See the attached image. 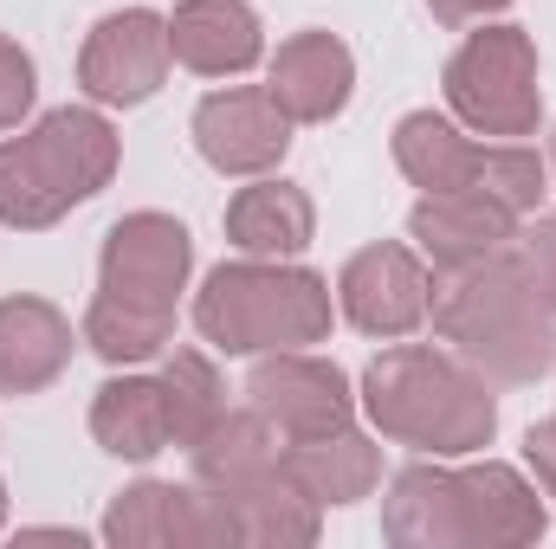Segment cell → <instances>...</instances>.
I'll use <instances>...</instances> for the list:
<instances>
[{
	"instance_id": "obj_17",
	"label": "cell",
	"mask_w": 556,
	"mask_h": 549,
	"mask_svg": "<svg viewBox=\"0 0 556 549\" xmlns=\"http://www.w3.org/2000/svg\"><path fill=\"white\" fill-rule=\"evenodd\" d=\"M85 336H72V317L52 297H0V395H39L72 369V349Z\"/></svg>"
},
{
	"instance_id": "obj_5",
	"label": "cell",
	"mask_w": 556,
	"mask_h": 549,
	"mask_svg": "<svg viewBox=\"0 0 556 549\" xmlns=\"http://www.w3.org/2000/svg\"><path fill=\"white\" fill-rule=\"evenodd\" d=\"M446 111L459 130L485 142H525L544 124V85H538V39L511 20H479V33L459 39V52L440 72Z\"/></svg>"
},
{
	"instance_id": "obj_1",
	"label": "cell",
	"mask_w": 556,
	"mask_h": 549,
	"mask_svg": "<svg viewBox=\"0 0 556 549\" xmlns=\"http://www.w3.org/2000/svg\"><path fill=\"white\" fill-rule=\"evenodd\" d=\"M356 408L369 413V426L389 446H408L427 459H472L498 433L492 382L466 356L427 349V343L382 349L356 382Z\"/></svg>"
},
{
	"instance_id": "obj_32",
	"label": "cell",
	"mask_w": 556,
	"mask_h": 549,
	"mask_svg": "<svg viewBox=\"0 0 556 549\" xmlns=\"http://www.w3.org/2000/svg\"><path fill=\"white\" fill-rule=\"evenodd\" d=\"M551 175H556V137H551Z\"/></svg>"
},
{
	"instance_id": "obj_12",
	"label": "cell",
	"mask_w": 556,
	"mask_h": 549,
	"mask_svg": "<svg viewBox=\"0 0 556 549\" xmlns=\"http://www.w3.org/2000/svg\"><path fill=\"white\" fill-rule=\"evenodd\" d=\"M408 240L433 272H466L492 253H505L518 240V214L472 194V188H446V194H420L408 214Z\"/></svg>"
},
{
	"instance_id": "obj_28",
	"label": "cell",
	"mask_w": 556,
	"mask_h": 549,
	"mask_svg": "<svg viewBox=\"0 0 556 549\" xmlns=\"http://www.w3.org/2000/svg\"><path fill=\"white\" fill-rule=\"evenodd\" d=\"M518 266L538 284V297L556 310V214H538V220L518 233Z\"/></svg>"
},
{
	"instance_id": "obj_3",
	"label": "cell",
	"mask_w": 556,
	"mask_h": 549,
	"mask_svg": "<svg viewBox=\"0 0 556 549\" xmlns=\"http://www.w3.org/2000/svg\"><path fill=\"white\" fill-rule=\"evenodd\" d=\"M337 323L330 278L298 259H233L214 266L194 291V330L220 356H273V349H311Z\"/></svg>"
},
{
	"instance_id": "obj_14",
	"label": "cell",
	"mask_w": 556,
	"mask_h": 549,
	"mask_svg": "<svg viewBox=\"0 0 556 549\" xmlns=\"http://www.w3.org/2000/svg\"><path fill=\"white\" fill-rule=\"evenodd\" d=\"M168 52L194 78H247L266 59V26L247 0H175Z\"/></svg>"
},
{
	"instance_id": "obj_23",
	"label": "cell",
	"mask_w": 556,
	"mask_h": 549,
	"mask_svg": "<svg viewBox=\"0 0 556 549\" xmlns=\"http://www.w3.org/2000/svg\"><path fill=\"white\" fill-rule=\"evenodd\" d=\"M389 149H395V168L415 181L420 194H446V188H472L485 142H472V130H459L440 111H408L395 124Z\"/></svg>"
},
{
	"instance_id": "obj_29",
	"label": "cell",
	"mask_w": 556,
	"mask_h": 549,
	"mask_svg": "<svg viewBox=\"0 0 556 549\" xmlns=\"http://www.w3.org/2000/svg\"><path fill=\"white\" fill-rule=\"evenodd\" d=\"M525 465L538 472V491L556 498V413H551V420H538V426L525 433Z\"/></svg>"
},
{
	"instance_id": "obj_8",
	"label": "cell",
	"mask_w": 556,
	"mask_h": 549,
	"mask_svg": "<svg viewBox=\"0 0 556 549\" xmlns=\"http://www.w3.org/2000/svg\"><path fill=\"white\" fill-rule=\"evenodd\" d=\"M247 408H260L273 420V433L291 439H324V433H343L356 426V388L350 375L330 362V356H311V349H273L253 362L247 375Z\"/></svg>"
},
{
	"instance_id": "obj_7",
	"label": "cell",
	"mask_w": 556,
	"mask_h": 549,
	"mask_svg": "<svg viewBox=\"0 0 556 549\" xmlns=\"http://www.w3.org/2000/svg\"><path fill=\"white\" fill-rule=\"evenodd\" d=\"M194 272V240L175 214H124L111 233H104V253H98V291L117 297V304H137V310H162L175 317L181 291Z\"/></svg>"
},
{
	"instance_id": "obj_4",
	"label": "cell",
	"mask_w": 556,
	"mask_h": 549,
	"mask_svg": "<svg viewBox=\"0 0 556 549\" xmlns=\"http://www.w3.org/2000/svg\"><path fill=\"white\" fill-rule=\"evenodd\" d=\"M124 162V142L98 104H65L46 111L33 130L0 142V227L13 233H46L72 207L111 188Z\"/></svg>"
},
{
	"instance_id": "obj_18",
	"label": "cell",
	"mask_w": 556,
	"mask_h": 549,
	"mask_svg": "<svg viewBox=\"0 0 556 549\" xmlns=\"http://www.w3.org/2000/svg\"><path fill=\"white\" fill-rule=\"evenodd\" d=\"M227 246L247 259H298L317 240V207L298 181L285 175H253L233 201H227Z\"/></svg>"
},
{
	"instance_id": "obj_22",
	"label": "cell",
	"mask_w": 556,
	"mask_h": 549,
	"mask_svg": "<svg viewBox=\"0 0 556 549\" xmlns=\"http://www.w3.org/2000/svg\"><path fill=\"white\" fill-rule=\"evenodd\" d=\"M181 452H188L194 485L227 491V485H240V478L278 465V459H285V439L273 433V420H266L260 408H220L214 426H207L194 446H181Z\"/></svg>"
},
{
	"instance_id": "obj_6",
	"label": "cell",
	"mask_w": 556,
	"mask_h": 549,
	"mask_svg": "<svg viewBox=\"0 0 556 549\" xmlns=\"http://www.w3.org/2000/svg\"><path fill=\"white\" fill-rule=\"evenodd\" d=\"M168 13L155 7H117L104 13L78 46V85L98 111H137L168 85Z\"/></svg>"
},
{
	"instance_id": "obj_2",
	"label": "cell",
	"mask_w": 556,
	"mask_h": 549,
	"mask_svg": "<svg viewBox=\"0 0 556 549\" xmlns=\"http://www.w3.org/2000/svg\"><path fill=\"white\" fill-rule=\"evenodd\" d=\"M446 284H433V336L466 356L485 382H538L556 369V310L538 297V284L518 266V240L466 272H440Z\"/></svg>"
},
{
	"instance_id": "obj_11",
	"label": "cell",
	"mask_w": 556,
	"mask_h": 549,
	"mask_svg": "<svg viewBox=\"0 0 556 549\" xmlns=\"http://www.w3.org/2000/svg\"><path fill=\"white\" fill-rule=\"evenodd\" d=\"M194 149L214 175H233V181H253V175H273L291 149V117L278 111V98L266 85H227V91H207L194 104Z\"/></svg>"
},
{
	"instance_id": "obj_25",
	"label": "cell",
	"mask_w": 556,
	"mask_h": 549,
	"mask_svg": "<svg viewBox=\"0 0 556 549\" xmlns=\"http://www.w3.org/2000/svg\"><path fill=\"white\" fill-rule=\"evenodd\" d=\"M162 388H168V413H175V446H194L214 426V413L227 408V382L201 349H168Z\"/></svg>"
},
{
	"instance_id": "obj_16",
	"label": "cell",
	"mask_w": 556,
	"mask_h": 549,
	"mask_svg": "<svg viewBox=\"0 0 556 549\" xmlns=\"http://www.w3.org/2000/svg\"><path fill=\"white\" fill-rule=\"evenodd\" d=\"M214 498H220L227 531H233L240 549H311L317 531H324V505L285 472V459L240 478V485H227V491H214Z\"/></svg>"
},
{
	"instance_id": "obj_24",
	"label": "cell",
	"mask_w": 556,
	"mask_h": 549,
	"mask_svg": "<svg viewBox=\"0 0 556 549\" xmlns=\"http://www.w3.org/2000/svg\"><path fill=\"white\" fill-rule=\"evenodd\" d=\"M78 336L91 343V356H104L111 369H142V362H155V356H168L175 349V317H162V310H137V304H117V297H91V310H85V323H78Z\"/></svg>"
},
{
	"instance_id": "obj_9",
	"label": "cell",
	"mask_w": 556,
	"mask_h": 549,
	"mask_svg": "<svg viewBox=\"0 0 556 549\" xmlns=\"http://www.w3.org/2000/svg\"><path fill=\"white\" fill-rule=\"evenodd\" d=\"M337 310H343L350 330H363L376 343H402V336H415L420 323H427V310H433V272H427V259H420L415 246L376 240V246H363V253L343 259V272H337Z\"/></svg>"
},
{
	"instance_id": "obj_15",
	"label": "cell",
	"mask_w": 556,
	"mask_h": 549,
	"mask_svg": "<svg viewBox=\"0 0 556 549\" xmlns=\"http://www.w3.org/2000/svg\"><path fill=\"white\" fill-rule=\"evenodd\" d=\"M382 537L395 549H472L459 465L420 459L408 472H395L382 498Z\"/></svg>"
},
{
	"instance_id": "obj_27",
	"label": "cell",
	"mask_w": 556,
	"mask_h": 549,
	"mask_svg": "<svg viewBox=\"0 0 556 549\" xmlns=\"http://www.w3.org/2000/svg\"><path fill=\"white\" fill-rule=\"evenodd\" d=\"M33 104H39V65H33V52L20 39L0 33V137L20 130L33 117Z\"/></svg>"
},
{
	"instance_id": "obj_10",
	"label": "cell",
	"mask_w": 556,
	"mask_h": 549,
	"mask_svg": "<svg viewBox=\"0 0 556 549\" xmlns=\"http://www.w3.org/2000/svg\"><path fill=\"white\" fill-rule=\"evenodd\" d=\"M98 537L117 549H227V511L207 485H175V478H137L111 498Z\"/></svg>"
},
{
	"instance_id": "obj_26",
	"label": "cell",
	"mask_w": 556,
	"mask_h": 549,
	"mask_svg": "<svg viewBox=\"0 0 556 549\" xmlns=\"http://www.w3.org/2000/svg\"><path fill=\"white\" fill-rule=\"evenodd\" d=\"M472 194L511 207L518 220L538 214V201L551 194V162L531 149V142H485L479 149V175H472Z\"/></svg>"
},
{
	"instance_id": "obj_30",
	"label": "cell",
	"mask_w": 556,
	"mask_h": 549,
	"mask_svg": "<svg viewBox=\"0 0 556 549\" xmlns=\"http://www.w3.org/2000/svg\"><path fill=\"white\" fill-rule=\"evenodd\" d=\"M511 0H427V13L440 26H479V20H498Z\"/></svg>"
},
{
	"instance_id": "obj_13",
	"label": "cell",
	"mask_w": 556,
	"mask_h": 549,
	"mask_svg": "<svg viewBox=\"0 0 556 549\" xmlns=\"http://www.w3.org/2000/svg\"><path fill=\"white\" fill-rule=\"evenodd\" d=\"M266 91L278 98V111L291 124H330L350 111V91H356V59L337 33L324 26H304L266 59Z\"/></svg>"
},
{
	"instance_id": "obj_20",
	"label": "cell",
	"mask_w": 556,
	"mask_h": 549,
	"mask_svg": "<svg viewBox=\"0 0 556 549\" xmlns=\"http://www.w3.org/2000/svg\"><path fill=\"white\" fill-rule=\"evenodd\" d=\"M91 439L111 452V459H155L175 446V413H168V388L162 375H137V369H117L98 395H91Z\"/></svg>"
},
{
	"instance_id": "obj_19",
	"label": "cell",
	"mask_w": 556,
	"mask_h": 549,
	"mask_svg": "<svg viewBox=\"0 0 556 549\" xmlns=\"http://www.w3.org/2000/svg\"><path fill=\"white\" fill-rule=\"evenodd\" d=\"M466 485V524H472V549H525L551 531V511L538 498V485L505 465V459H472L459 465Z\"/></svg>"
},
{
	"instance_id": "obj_31",
	"label": "cell",
	"mask_w": 556,
	"mask_h": 549,
	"mask_svg": "<svg viewBox=\"0 0 556 549\" xmlns=\"http://www.w3.org/2000/svg\"><path fill=\"white\" fill-rule=\"evenodd\" d=\"M0 531H7V485H0Z\"/></svg>"
},
{
	"instance_id": "obj_21",
	"label": "cell",
	"mask_w": 556,
	"mask_h": 549,
	"mask_svg": "<svg viewBox=\"0 0 556 549\" xmlns=\"http://www.w3.org/2000/svg\"><path fill=\"white\" fill-rule=\"evenodd\" d=\"M285 472L324 505V511H343V505H363L376 485H382V446L356 426L343 433H324V439H291L285 446Z\"/></svg>"
}]
</instances>
